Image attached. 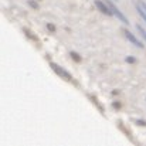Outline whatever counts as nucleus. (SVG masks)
Listing matches in <instances>:
<instances>
[{"label":"nucleus","mask_w":146,"mask_h":146,"mask_svg":"<svg viewBox=\"0 0 146 146\" xmlns=\"http://www.w3.org/2000/svg\"><path fill=\"white\" fill-rule=\"evenodd\" d=\"M95 6H97V9L101 13H104V14H106V16H113V14H112V10H111V7H109V4H108L106 1L95 0Z\"/></svg>","instance_id":"nucleus-4"},{"label":"nucleus","mask_w":146,"mask_h":146,"mask_svg":"<svg viewBox=\"0 0 146 146\" xmlns=\"http://www.w3.org/2000/svg\"><path fill=\"white\" fill-rule=\"evenodd\" d=\"M115 1H116V0H115Z\"/></svg>","instance_id":"nucleus-8"},{"label":"nucleus","mask_w":146,"mask_h":146,"mask_svg":"<svg viewBox=\"0 0 146 146\" xmlns=\"http://www.w3.org/2000/svg\"><path fill=\"white\" fill-rule=\"evenodd\" d=\"M123 36L126 37V40L128 41H131L135 47H138V48H143L145 46L142 44V41L141 40H138V37L132 33V31H129V30H123Z\"/></svg>","instance_id":"nucleus-2"},{"label":"nucleus","mask_w":146,"mask_h":146,"mask_svg":"<svg viewBox=\"0 0 146 146\" xmlns=\"http://www.w3.org/2000/svg\"><path fill=\"white\" fill-rule=\"evenodd\" d=\"M136 11L139 13V16H141L143 20H145V23H146V10L142 7V6H141V4H139V1L136 3Z\"/></svg>","instance_id":"nucleus-5"},{"label":"nucleus","mask_w":146,"mask_h":146,"mask_svg":"<svg viewBox=\"0 0 146 146\" xmlns=\"http://www.w3.org/2000/svg\"><path fill=\"white\" fill-rule=\"evenodd\" d=\"M106 3L109 4V7H111V10H112V14H113L118 20H121L123 24H126V26H128V24H129V21H128V19L123 16V13H122V11H121V10H119V9L115 6V4H112V3H109V1H106Z\"/></svg>","instance_id":"nucleus-3"},{"label":"nucleus","mask_w":146,"mask_h":146,"mask_svg":"<svg viewBox=\"0 0 146 146\" xmlns=\"http://www.w3.org/2000/svg\"><path fill=\"white\" fill-rule=\"evenodd\" d=\"M139 4H141V6H142V7H143V9H145V10H146V3H145V1H142V0H139Z\"/></svg>","instance_id":"nucleus-7"},{"label":"nucleus","mask_w":146,"mask_h":146,"mask_svg":"<svg viewBox=\"0 0 146 146\" xmlns=\"http://www.w3.org/2000/svg\"><path fill=\"white\" fill-rule=\"evenodd\" d=\"M136 30H138V31L141 33V36H142L143 38H145V41H146V29H143V27H142L141 24H136Z\"/></svg>","instance_id":"nucleus-6"},{"label":"nucleus","mask_w":146,"mask_h":146,"mask_svg":"<svg viewBox=\"0 0 146 146\" xmlns=\"http://www.w3.org/2000/svg\"><path fill=\"white\" fill-rule=\"evenodd\" d=\"M50 67H51V70H52L60 78H62L64 81H72V75H71L65 68H62L61 65H58V64H55V62H51Z\"/></svg>","instance_id":"nucleus-1"}]
</instances>
